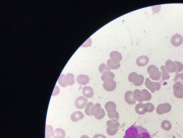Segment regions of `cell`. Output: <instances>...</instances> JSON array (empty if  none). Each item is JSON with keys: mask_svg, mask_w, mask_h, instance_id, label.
<instances>
[{"mask_svg": "<svg viewBox=\"0 0 183 138\" xmlns=\"http://www.w3.org/2000/svg\"><path fill=\"white\" fill-rule=\"evenodd\" d=\"M84 117V116L82 112L80 111H76L71 115V118L73 122H77L82 119Z\"/></svg>", "mask_w": 183, "mask_h": 138, "instance_id": "17", "label": "cell"}, {"mask_svg": "<svg viewBox=\"0 0 183 138\" xmlns=\"http://www.w3.org/2000/svg\"><path fill=\"white\" fill-rule=\"evenodd\" d=\"M161 8V6H154L152 7L153 12L155 13H157L160 11Z\"/></svg>", "mask_w": 183, "mask_h": 138, "instance_id": "35", "label": "cell"}, {"mask_svg": "<svg viewBox=\"0 0 183 138\" xmlns=\"http://www.w3.org/2000/svg\"><path fill=\"white\" fill-rule=\"evenodd\" d=\"M87 102H88V100L87 98L83 96H80L77 98L75 101V105L77 108L81 110V109H83L86 106Z\"/></svg>", "mask_w": 183, "mask_h": 138, "instance_id": "9", "label": "cell"}, {"mask_svg": "<svg viewBox=\"0 0 183 138\" xmlns=\"http://www.w3.org/2000/svg\"><path fill=\"white\" fill-rule=\"evenodd\" d=\"M52 126H46V138H49L52 136L53 131Z\"/></svg>", "mask_w": 183, "mask_h": 138, "instance_id": "25", "label": "cell"}, {"mask_svg": "<svg viewBox=\"0 0 183 138\" xmlns=\"http://www.w3.org/2000/svg\"><path fill=\"white\" fill-rule=\"evenodd\" d=\"M146 111L148 112H152L154 111V107L152 104L150 103H147L145 104Z\"/></svg>", "mask_w": 183, "mask_h": 138, "instance_id": "30", "label": "cell"}, {"mask_svg": "<svg viewBox=\"0 0 183 138\" xmlns=\"http://www.w3.org/2000/svg\"><path fill=\"white\" fill-rule=\"evenodd\" d=\"M133 97L135 100H137L140 102H143L141 96V91L139 89L135 90L133 92Z\"/></svg>", "mask_w": 183, "mask_h": 138, "instance_id": "24", "label": "cell"}, {"mask_svg": "<svg viewBox=\"0 0 183 138\" xmlns=\"http://www.w3.org/2000/svg\"><path fill=\"white\" fill-rule=\"evenodd\" d=\"M175 81L176 82L177 81L183 82V73L181 74H178L176 76L175 79Z\"/></svg>", "mask_w": 183, "mask_h": 138, "instance_id": "32", "label": "cell"}, {"mask_svg": "<svg viewBox=\"0 0 183 138\" xmlns=\"http://www.w3.org/2000/svg\"><path fill=\"white\" fill-rule=\"evenodd\" d=\"M107 115H108V117L110 119H116L118 120L119 119V114L117 111H116L114 113L112 114L107 113Z\"/></svg>", "mask_w": 183, "mask_h": 138, "instance_id": "31", "label": "cell"}, {"mask_svg": "<svg viewBox=\"0 0 183 138\" xmlns=\"http://www.w3.org/2000/svg\"><path fill=\"white\" fill-rule=\"evenodd\" d=\"M124 138H151V137L146 129L133 125L126 130Z\"/></svg>", "mask_w": 183, "mask_h": 138, "instance_id": "1", "label": "cell"}, {"mask_svg": "<svg viewBox=\"0 0 183 138\" xmlns=\"http://www.w3.org/2000/svg\"><path fill=\"white\" fill-rule=\"evenodd\" d=\"M129 81L133 83L135 86H141L144 81V77L141 75H138L136 72H132L129 75Z\"/></svg>", "mask_w": 183, "mask_h": 138, "instance_id": "4", "label": "cell"}, {"mask_svg": "<svg viewBox=\"0 0 183 138\" xmlns=\"http://www.w3.org/2000/svg\"><path fill=\"white\" fill-rule=\"evenodd\" d=\"M148 72L150 74V76L153 80L157 81L159 80L161 76V72L159 71V69L154 65H150L148 69Z\"/></svg>", "mask_w": 183, "mask_h": 138, "instance_id": "6", "label": "cell"}, {"mask_svg": "<svg viewBox=\"0 0 183 138\" xmlns=\"http://www.w3.org/2000/svg\"><path fill=\"white\" fill-rule=\"evenodd\" d=\"M52 136L53 138H64L65 136V133L64 130L62 129H56L53 132Z\"/></svg>", "mask_w": 183, "mask_h": 138, "instance_id": "16", "label": "cell"}, {"mask_svg": "<svg viewBox=\"0 0 183 138\" xmlns=\"http://www.w3.org/2000/svg\"><path fill=\"white\" fill-rule=\"evenodd\" d=\"M74 76L71 73H68L67 75L61 74L58 79V82L62 87H66L68 86H72L74 84Z\"/></svg>", "mask_w": 183, "mask_h": 138, "instance_id": "2", "label": "cell"}, {"mask_svg": "<svg viewBox=\"0 0 183 138\" xmlns=\"http://www.w3.org/2000/svg\"><path fill=\"white\" fill-rule=\"evenodd\" d=\"M105 116V112L104 110L102 108H99L95 111L93 116L96 119L101 120Z\"/></svg>", "mask_w": 183, "mask_h": 138, "instance_id": "18", "label": "cell"}, {"mask_svg": "<svg viewBox=\"0 0 183 138\" xmlns=\"http://www.w3.org/2000/svg\"><path fill=\"white\" fill-rule=\"evenodd\" d=\"M165 65H166V69L169 72H175L177 70V65L171 60L167 61L166 63H165Z\"/></svg>", "mask_w": 183, "mask_h": 138, "instance_id": "19", "label": "cell"}, {"mask_svg": "<svg viewBox=\"0 0 183 138\" xmlns=\"http://www.w3.org/2000/svg\"><path fill=\"white\" fill-rule=\"evenodd\" d=\"M94 105V103H92V102H89L86 105V108L85 109V113L87 116H91L90 114V110Z\"/></svg>", "mask_w": 183, "mask_h": 138, "instance_id": "26", "label": "cell"}, {"mask_svg": "<svg viewBox=\"0 0 183 138\" xmlns=\"http://www.w3.org/2000/svg\"><path fill=\"white\" fill-rule=\"evenodd\" d=\"M103 87L107 91H112L116 89L117 83L112 78L109 77L104 81Z\"/></svg>", "mask_w": 183, "mask_h": 138, "instance_id": "5", "label": "cell"}, {"mask_svg": "<svg viewBox=\"0 0 183 138\" xmlns=\"http://www.w3.org/2000/svg\"><path fill=\"white\" fill-rule=\"evenodd\" d=\"M174 62L176 63L178 67V71H177V72H180V71H182L183 68V64L179 62H176V61Z\"/></svg>", "mask_w": 183, "mask_h": 138, "instance_id": "36", "label": "cell"}, {"mask_svg": "<svg viewBox=\"0 0 183 138\" xmlns=\"http://www.w3.org/2000/svg\"><path fill=\"white\" fill-rule=\"evenodd\" d=\"M93 138H107V137L102 134H98L94 136Z\"/></svg>", "mask_w": 183, "mask_h": 138, "instance_id": "38", "label": "cell"}, {"mask_svg": "<svg viewBox=\"0 0 183 138\" xmlns=\"http://www.w3.org/2000/svg\"><path fill=\"white\" fill-rule=\"evenodd\" d=\"M101 107V105L99 103H96L95 105H94L90 110V114L91 115V116L94 115L95 111H96L98 108Z\"/></svg>", "mask_w": 183, "mask_h": 138, "instance_id": "29", "label": "cell"}, {"mask_svg": "<svg viewBox=\"0 0 183 138\" xmlns=\"http://www.w3.org/2000/svg\"><path fill=\"white\" fill-rule=\"evenodd\" d=\"M161 127L165 131H169L171 128V123L169 121L165 120L161 124Z\"/></svg>", "mask_w": 183, "mask_h": 138, "instance_id": "22", "label": "cell"}, {"mask_svg": "<svg viewBox=\"0 0 183 138\" xmlns=\"http://www.w3.org/2000/svg\"><path fill=\"white\" fill-rule=\"evenodd\" d=\"M149 58L147 56H140L136 60V64L139 67H144L149 63Z\"/></svg>", "mask_w": 183, "mask_h": 138, "instance_id": "13", "label": "cell"}, {"mask_svg": "<svg viewBox=\"0 0 183 138\" xmlns=\"http://www.w3.org/2000/svg\"><path fill=\"white\" fill-rule=\"evenodd\" d=\"M59 92V88H58V86H55L54 90V91L53 92L52 96H56V95H58Z\"/></svg>", "mask_w": 183, "mask_h": 138, "instance_id": "37", "label": "cell"}, {"mask_svg": "<svg viewBox=\"0 0 183 138\" xmlns=\"http://www.w3.org/2000/svg\"><path fill=\"white\" fill-rule=\"evenodd\" d=\"M133 92L129 91L125 92L124 98L125 102L130 105H134L136 103V100L133 97Z\"/></svg>", "mask_w": 183, "mask_h": 138, "instance_id": "12", "label": "cell"}, {"mask_svg": "<svg viewBox=\"0 0 183 138\" xmlns=\"http://www.w3.org/2000/svg\"><path fill=\"white\" fill-rule=\"evenodd\" d=\"M92 43V41L91 40L90 38H89L88 40H87V41H86L81 46L82 47H89L91 45Z\"/></svg>", "mask_w": 183, "mask_h": 138, "instance_id": "34", "label": "cell"}, {"mask_svg": "<svg viewBox=\"0 0 183 138\" xmlns=\"http://www.w3.org/2000/svg\"><path fill=\"white\" fill-rule=\"evenodd\" d=\"M135 110L136 113L139 115H144L147 112L145 104L142 103H139L136 105L135 107Z\"/></svg>", "mask_w": 183, "mask_h": 138, "instance_id": "20", "label": "cell"}, {"mask_svg": "<svg viewBox=\"0 0 183 138\" xmlns=\"http://www.w3.org/2000/svg\"><path fill=\"white\" fill-rule=\"evenodd\" d=\"M99 71L101 73L103 74L104 72L106 71H110L111 69L108 67L107 65L105 64H102L99 66Z\"/></svg>", "mask_w": 183, "mask_h": 138, "instance_id": "28", "label": "cell"}, {"mask_svg": "<svg viewBox=\"0 0 183 138\" xmlns=\"http://www.w3.org/2000/svg\"><path fill=\"white\" fill-rule=\"evenodd\" d=\"M110 77L112 78L113 79H114L115 75L112 72H110L109 71H106L104 72L102 75V77H101V79L103 81L105 80V79L107 78Z\"/></svg>", "mask_w": 183, "mask_h": 138, "instance_id": "23", "label": "cell"}, {"mask_svg": "<svg viewBox=\"0 0 183 138\" xmlns=\"http://www.w3.org/2000/svg\"><path fill=\"white\" fill-rule=\"evenodd\" d=\"M110 57L111 63L115 65L119 64V62L122 59L121 54L117 51H113L110 52Z\"/></svg>", "mask_w": 183, "mask_h": 138, "instance_id": "8", "label": "cell"}, {"mask_svg": "<svg viewBox=\"0 0 183 138\" xmlns=\"http://www.w3.org/2000/svg\"><path fill=\"white\" fill-rule=\"evenodd\" d=\"M104 108L107 113L112 114L116 112L117 110V106L115 103L112 101H109L105 103Z\"/></svg>", "mask_w": 183, "mask_h": 138, "instance_id": "11", "label": "cell"}, {"mask_svg": "<svg viewBox=\"0 0 183 138\" xmlns=\"http://www.w3.org/2000/svg\"></svg>", "mask_w": 183, "mask_h": 138, "instance_id": "40", "label": "cell"}, {"mask_svg": "<svg viewBox=\"0 0 183 138\" xmlns=\"http://www.w3.org/2000/svg\"><path fill=\"white\" fill-rule=\"evenodd\" d=\"M83 94L85 97L90 98L94 95V91L91 87L84 86L82 90Z\"/></svg>", "mask_w": 183, "mask_h": 138, "instance_id": "14", "label": "cell"}, {"mask_svg": "<svg viewBox=\"0 0 183 138\" xmlns=\"http://www.w3.org/2000/svg\"><path fill=\"white\" fill-rule=\"evenodd\" d=\"M107 65L108 67L110 68V69H112V70H117V69H119L120 67V63L117 64V65H115L111 63L110 59H109L107 61Z\"/></svg>", "mask_w": 183, "mask_h": 138, "instance_id": "27", "label": "cell"}, {"mask_svg": "<svg viewBox=\"0 0 183 138\" xmlns=\"http://www.w3.org/2000/svg\"><path fill=\"white\" fill-rule=\"evenodd\" d=\"M76 79L78 83L81 85H87L89 81V77L85 75H80L78 76Z\"/></svg>", "mask_w": 183, "mask_h": 138, "instance_id": "15", "label": "cell"}, {"mask_svg": "<svg viewBox=\"0 0 183 138\" xmlns=\"http://www.w3.org/2000/svg\"><path fill=\"white\" fill-rule=\"evenodd\" d=\"M80 138H89L88 136L86 135L82 136Z\"/></svg>", "mask_w": 183, "mask_h": 138, "instance_id": "39", "label": "cell"}, {"mask_svg": "<svg viewBox=\"0 0 183 138\" xmlns=\"http://www.w3.org/2000/svg\"><path fill=\"white\" fill-rule=\"evenodd\" d=\"M106 125L108 126L107 132L108 135L110 136H113L115 135L118 131V128L119 126V123L118 120L111 119L107 122Z\"/></svg>", "mask_w": 183, "mask_h": 138, "instance_id": "3", "label": "cell"}, {"mask_svg": "<svg viewBox=\"0 0 183 138\" xmlns=\"http://www.w3.org/2000/svg\"><path fill=\"white\" fill-rule=\"evenodd\" d=\"M161 69L163 71V75L162 78L163 79H167V72L166 69H165V67L163 66L161 67Z\"/></svg>", "mask_w": 183, "mask_h": 138, "instance_id": "33", "label": "cell"}, {"mask_svg": "<svg viewBox=\"0 0 183 138\" xmlns=\"http://www.w3.org/2000/svg\"><path fill=\"white\" fill-rule=\"evenodd\" d=\"M171 44L174 47H179L181 45L183 42L182 36L178 34H175L171 37Z\"/></svg>", "mask_w": 183, "mask_h": 138, "instance_id": "10", "label": "cell"}, {"mask_svg": "<svg viewBox=\"0 0 183 138\" xmlns=\"http://www.w3.org/2000/svg\"><path fill=\"white\" fill-rule=\"evenodd\" d=\"M145 85L152 93H154L156 91L159 90L161 87L160 84L159 83L153 82L150 81L149 78H147L146 79Z\"/></svg>", "mask_w": 183, "mask_h": 138, "instance_id": "7", "label": "cell"}, {"mask_svg": "<svg viewBox=\"0 0 183 138\" xmlns=\"http://www.w3.org/2000/svg\"><path fill=\"white\" fill-rule=\"evenodd\" d=\"M141 96L143 101H149L151 98V94L146 89L143 90L141 91Z\"/></svg>", "mask_w": 183, "mask_h": 138, "instance_id": "21", "label": "cell"}]
</instances>
